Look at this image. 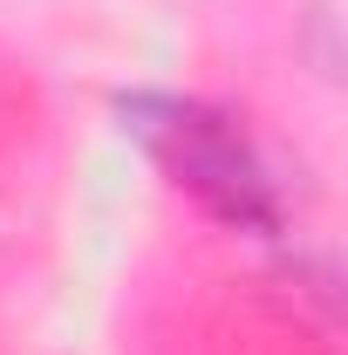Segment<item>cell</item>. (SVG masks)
Returning a JSON list of instances; mask_svg holds the SVG:
<instances>
[{
  "label": "cell",
  "instance_id": "obj_1",
  "mask_svg": "<svg viewBox=\"0 0 348 355\" xmlns=\"http://www.w3.org/2000/svg\"><path fill=\"white\" fill-rule=\"evenodd\" d=\"M130 130L143 137V150L225 225L239 232H280V184L260 164V150L246 144V130L191 96H130L123 103Z\"/></svg>",
  "mask_w": 348,
  "mask_h": 355
}]
</instances>
